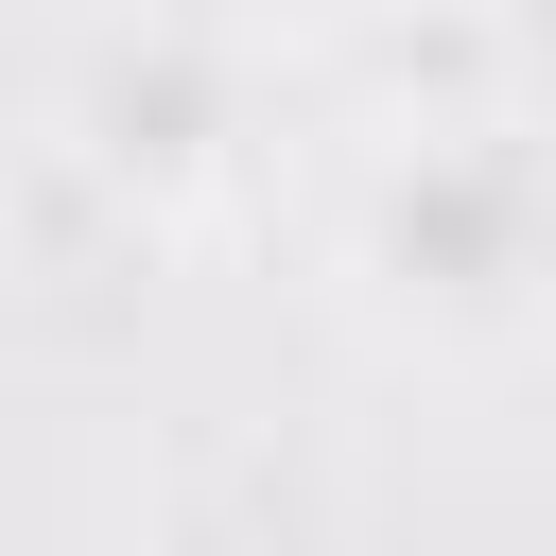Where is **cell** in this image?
<instances>
[{
	"label": "cell",
	"mask_w": 556,
	"mask_h": 556,
	"mask_svg": "<svg viewBox=\"0 0 556 556\" xmlns=\"http://www.w3.org/2000/svg\"><path fill=\"white\" fill-rule=\"evenodd\" d=\"M330 261L417 348H521L556 313V122L521 104H400L330 156Z\"/></svg>",
	"instance_id": "1"
}]
</instances>
